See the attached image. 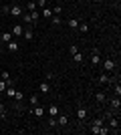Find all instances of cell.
<instances>
[{
    "mask_svg": "<svg viewBox=\"0 0 121 135\" xmlns=\"http://www.w3.org/2000/svg\"><path fill=\"white\" fill-rule=\"evenodd\" d=\"M101 65H103V71H105V73H113V71H117V65H115L113 59H105Z\"/></svg>",
    "mask_w": 121,
    "mask_h": 135,
    "instance_id": "cell-1",
    "label": "cell"
},
{
    "mask_svg": "<svg viewBox=\"0 0 121 135\" xmlns=\"http://www.w3.org/2000/svg\"><path fill=\"white\" fill-rule=\"evenodd\" d=\"M109 107H111V111L115 113V115H119V109H121V101H119V97H113L109 101Z\"/></svg>",
    "mask_w": 121,
    "mask_h": 135,
    "instance_id": "cell-2",
    "label": "cell"
},
{
    "mask_svg": "<svg viewBox=\"0 0 121 135\" xmlns=\"http://www.w3.org/2000/svg\"><path fill=\"white\" fill-rule=\"evenodd\" d=\"M91 65H93V67H99V65H101V55H99V49H93V52H91Z\"/></svg>",
    "mask_w": 121,
    "mask_h": 135,
    "instance_id": "cell-3",
    "label": "cell"
},
{
    "mask_svg": "<svg viewBox=\"0 0 121 135\" xmlns=\"http://www.w3.org/2000/svg\"><path fill=\"white\" fill-rule=\"evenodd\" d=\"M10 16H14V18L22 16V6L20 4H10Z\"/></svg>",
    "mask_w": 121,
    "mask_h": 135,
    "instance_id": "cell-4",
    "label": "cell"
},
{
    "mask_svg": "<svg viewBox=\"0 0 121 135\" xmlns=\"http://www.w3.org/2000/svg\"><path fill=\"white\" fill-rule=\"evenodd\" d=\"M77 119H79L81 125L87 121V109H85V107H79V109H77Z\"/></svg>",
    "mask_w": 121,
    "mask_h": 135,
    "instance_id": "cell-5",
    "label": "cell"
},
{
    "mask_svg": "<svg viewBox=\"0 0 121 135\" xmlns=\"http://www.w3.org/2000/svg\"><path fill=\"white\" fill-rule=\"evenodd\" d=\"M111 81H113V79L109 77V73H101V75L97 77V83H99V85H109Z\"/></svg>",
    "mask_w": 121,
    "mask_h": 135,
    "instance_id": "cell-6",
    "label": "cell"
},
{
    "mask_svg": "<svg viewBox=\"0 0 121 135\" xmlns=\"http://www.w3.org/2000/svg\"><path fill=\"white\" fill-rule=\"evenodd\" d=\"M22 32H24V26H22V24H14V26H12V36H14V38H20Z\"/></svg>",
    "mask_w": 121,
    "mask_h": 135,
    "instance_id": "cell-7",
    "label": "cell"
},
{
    "mask_svg": "<svg viewBox=\"0 0 121 135\" xmlns=\"http://www.w3.org/2000/svg\"><path fill=\"white\" fill-rule=\"evenodd\" d=\"M38 91L42 93V95H49V93H51V83H49V81H40Z\"/></svg>",
    "mask_w": 121,
    "mask_h": 135,
    "instance_id": "cell-8",
    "label": "cell"
},
{
    "mask_svg": "<svg viewBox=\"0 0 121 135\" xmlns=\"http://www.w3.org/2000/svg\"><path fill=\"white\" fill-rule=\"evenodd\" d=\"M22 36H24V40H32L35 38V30H32V26H24V32H22Z\"/></svg>",
    "mask_w": 121,
    "mask_h": 135,
    "instance_id": "cell-9",
    "label": "cell"
},
{
    "mask_svg": "<svg viewBox=\"0 0 121 135\" xmlns=\"http://www.w3.org/2000/svg\"><path fill=\"white\" fill-rule=\"evenodd\" d=\"M6 51H8V52H16L18 51V40L12 38L10 42H6Z\"/></svg>",
    "mask_w": 121,
    "mask_h": 135,
    "instance_id": "cell-10",
    "label": "cell"
},
{
    "mask_svg": "<svg viewBox=\"0 0 121 135\" xmlns=\"http://www.w3.org/2000/svg\"><path fill=\"white\" fill-rule=\"evenodd\" d=\"M12 38H14V36H12V32H0V42H2V45L10 42Z\"/></svg>",
    "mask_w": 121,
    "mask_h": 135,
    "instance_id": "cell-11",
    "label": "cell"
},
{
    "mask_svg": "<svg viewBox=\"0 0 121 135\" xmlns=\"http://www.w3.org/2000/svg\"><path fill=\"white\" fill-rule=\"evenodd\" d=\"M95 101H97L99 105H105V103H107V95H105L103 91H99L97 95H95Z\"/></svg>",
    "mask_w": 121,
    "mask_h": 135,
    "instance_id": "cell-12",
    "label": "cell"
},
{
    "mask_svg": "<svg viewBox=\"0 0 121 135\" xmlns=\"http://www.w3.org/2000/svg\"><path fill=\"white\" fill-rule=\"evenodd\" d=\"M67 123H69V117H67V115H61V113H59V115H57V125H59V127H65Z\"/></svg>",
    "mask_w": 121,
    "mask_h": 135,
    "instance_id": "cell-13",
    "label": "cell"
},
{
    "mask_svg": "<svg viewBox=\"0 0 121 135\" xmlns=\"http://www.w3.org/2000/svg\"><path fill=\"white\" fill-rule=\"evenodd\" d=\"M32 115H35V117H42V115H45V109L40 107V105H35V109H32Z\"/></svg>",
    "mask_w": 121,
    "mask_h": 135,
    "instance_id": "cell-14",
    "label": "cell"
},
{
    "mask_svg": "<svg viewBox=\"0 0 121 135\" xmlns=\"http://www.w3.org/2000/svg\"><path fill=\"white\" fill-rule=\"evenodd\" d=\"M51 22L55 24V26H61V24H63V18L59 16V14H52V16H51Z\"/></svg>",
    "mask_w": 121,
    "mask_h": 135,
    "instance_id": "cell-15",
    "label": "cell"
},
{
    "mask_svg": "<svg viewBox=\"0 0 121 135\" xmlns=\"http://www.w3.org/2000/svg\"><path fill=\"white\" fill-rule=\"evenodd\" d=\"M40 16H45V18H51V16H52V10L49 8V6H45V8L40 10Z\"/></svg>",
    "mask_w": 121,
    "mask_h": 135,
    "instance_id": "cell-16",
    "label": "cell"
},
{
    "mask_svg": "<svg viewBox=\"0 0 121 135\" xmlns=\"http://www.w3.org/2000/svg\"><path fill=\"white\" fill-rule=\"evenodd\" d=\"M30 18H32V24H36L40 20V12L38 10H32V12H30Z\"/></svg>",
    "mask_w": 121,
    "mask_h": 135,
    "instance_id": "cell-17",
    "label": "cell"
},
{
    "mask_svg": "<svg viewBox=\"0 0 121 135\" xmlns=\"http://www.w3.org/2000/svg\"><path fill=\"white\" fill-rule=\"evenodd\" d=\"M59 113H61V111H59L57 105H51V107H49V115H51V117H57Z\"/></svg>",
    "mask_w": 121,
    "mask_h": 135,
    "instance_id": "cell-18",
    "label": "cell"
},
{
    "mask_svg": "<svg viewBox=\"0 0 121 135\" xmlns=\"http://www.w3.org/2000/svg\"><path fill=\"white\" fill-rule=\"evenodd\" d=\"M20 18H22V22L26 24V26H30V24H32V18H30V12H28V14H24V12H22V16H20Z\"/></svg>",
    "mask_w": 121,
    "mask_h": 135,
    "instance_id": "cell-19",
    "label": "cell"
},
{
    "mask_svg": "<svg viewBox=\"0 0 121 135\" xmlns=\"http://www.w3.org/2000/svg\"><path fill=\"white\" fill-rule=\"evenodd\" d=\"M12 99H14V101H16V103H22V99H24V93H22V91H16Z\"/></svg>",
    "mask_w": 121,
    "mask_h": 135,
    "instance_id": "cell-20",
    "label": "cell"
},
{
    "mask_svg": "<svg viewBox=\"0 0 121 135\" xmlns=\"http://www.w3.org/2000/svg\"><path fill=\"white\" fill-rule=\"evenodd\" d=\"M77 30H79V32H89V24H87V22H79Z\"/></svg>",
    "mask_w": 121,
    "mask_h": 135,
    "instance_id": "cell-21",
    "label": "cell"
},
{
    "mask_svg": "<svg viewBox=\"0 0 121 135\" xmlns=\"http://www.w3.org/2000/svg\"><path fill=\"white\" fill-rule=\"evenodd\" d=\"M6 97H14V93H16V89H14V87H12V85H8V87H6Z\"/></svg>",
    "mask_w": 121,
    "mask_h": 135,
    "instance_id": "cell-22",
    "label": "cell"
},
{
    "mask_svg": "<svg viewBox=\"0 0 121 135\" xmlns=\"http://www.w3.org/2000/svg\"><path fill=\"white\" fill-rule=\"evenodd\" d=\"M26 8H28V12L38 10V8H36V2H35V0H28V2H26Z\"/></svg>",
    "mask_w": 121,
    "mask_h": 135,
    "instance_id": "cell-23",
    "label": "cell"
},
{
    "mask_svg": "<svg viewBox=\"0 0 121 135\" xmlns=\"http://www.w3.org/2000/svg\"><path fill=\"white\" fill-rule=\"evenodd\" d=\"M91 123H95V125H105V117H103V115H99V117L93 119Z\"/></svg>",
    "mask_w": 121,
    "mask_h": 135,
    "instance_id": "cell-24",
    "label": "cell"
},
{
    "mask_svg": "<svg viewBox=\"0 0 121 135\" xmlns=\"http://www.w3.org/2000/svg\"><path fill=\"white\" fill-rule=\"evenodd\" d=\"M28 103L32 105V107H35V105H38V97H36V93H35V95H32V97L28 99Z\"/></svg>",
    "mask_w": 121,
    "mask_h": 135,
    "instance_id": "cell-25",
    "label": "cell"
},
{
    "mask_svg": "<svg viewBox=\"0 0 121 135\" xmlns=\"http://www.w3.org/2000/svg\"><path fill=\"white\" fill-rule=\"evenodd\" d=\"M73 61L75 62H83V55H81V52H75V55H73Z\"/></svg>",
    "mask_w": 121,
    "mask_h": 135,
    "instance_id": "cell-26",
    "label": "cell"
},
{
    "mask_svg": "<svg viewBox=\"0 0 121 135\" xmlns=\"http://www.w3.org/2000/svg\"><path fill=\"white\" fill-rule=\"evenodd\" d=\"M6 87H8V83H6L4 79H0V93H4V91H6Z\"/></svg>",
    "mask_w": 121,
    "mask_h": 135,
    "instance_id": "cell-27",
    "label": "cell"
},
{
    "mask_svg": "<svg viewBox=\"0 0 121 135\" xmlns=\"http://www.w3.org/2000/svg\"><path fill=\"white\" fill-rule=\"evenodd\" d=\"M0 119H6V107L0 103Z\"/></svg>",
    "mask_w": 121,
    "mask_h": 135,
    "instance_id": "cell-28",
    "label": "cell"
},
{
    "mask_svg": "<svg viewBox=\"0 0 121 135\" xmlns=\"http://www.w3.org/2000/svg\"><path fill=\"white\" fill-rule=\"evenodd\" d=\"M69 26L71 28H77V26H79V20H77V18H71V20H69Z\"/></svg>",
    "mask_w": 121,
    "mask_h": 135,
    "instance_id": "cell-29",
    "label": "cell"
},
{
    "mask_svg": "<svg viewBox=\"0 0 121 135\" xmlns=\"http://www.w3.org/2000/svg\"><path fill=\"white\" fill-rule=\"evenodd\" d=\"M113 91H115V97H119V95H121V85H119V81H117V85L113 87Z\"/></svg>",
    "mask_w": 121,
    "mask_h": 135,
    "instance_id": "cell-30",
    "label": "cell"
},
{
    "mask_svg": "<svg viewBox=\"0 0 121 135\" xmlns=\"http://www.w3.org/2000/svg\"><path fill=\"white\" fill-rule=\"evenodd\" d=\"M61 12H63V6L61 4H57L55 8H52V14H61Z\"/></svg>",
    "mask_w": 121,
    "mask_h": 135,
    "instance_id": "cell-31",
    "label": "cell"
},
{
    "mask_svg": "<svg viewBox=\"0 0 121 135\" xmlns=\"http://www.w3.org/2000/svg\"><path fill=\"white\" fill-rule=\"evenodd\" d=\"M2 14H10V4H2Z\"/></svg>",
    "mask_w": 121,
    "mask_h": 135,
    "instance_id": "cell-32",
    "label": "cell"
},
{
    "mask_svg": "<svg viewBox=\"0 0 121 135\" xmlns=\"http://www.w3.org/2000/svg\"><path fill=\"white\" fill-rule=\"evenodd\" d=\"M49 125H51L52 129H55V127H59V125H57V117H51V119H49Z\"/></svg>",
    "mask_w": 121,
    "mask_h": 135,
    "instance_id": "cell-33",
    "label": "cell"
},
{
    "mask_svg": "<svg viewBox=\"0 0 121 135\" xmlns=\"http://www.w3.org/2000/svg\"><path fill=\"white\" fill-rule=\"evenodd\" d=\"M69 52H71V56H73L75 52H79V46H77V45H73V46L69 49Z\"/></svg>",
    "mask_w": 121,
    "mask_h": 135,
    "instance_id": "cell-34",
    "label": "cell"
},
{
    "mask_svg": "<svg viewBox=\"0 0 121 135\" xmlns=\"http://www.w3.org/2000/svg\"><path fill=\"white\" fill-rule=\"evenodd\" d=\"M2 79H4V81H10V73H8V71H2Z\"/></svg>",
    "mask_w": 121,
    "mask_h": 135,
    "instance_id": "cell-35",
    "label": "cell"
},
{
    "mask_svg": "<svg viewBox=\"0 0 121 135\" xmlns=\"http://www.w3.org/2000/svg\"><path fill=\"white\" fill-rule=\"evenodd\" d=\"M36 4H38V8H45V6H46V0H38Z\"/></svg>",
    "mask_w": 121,
    "mask_h": 135,
    "instance_id": "cell-36",
    "label": "cell"
},
{
    "mask_svg": "<svg viewBox=\"0 0 121 135\" xmlns=\"http://www.w3.org/2000/svg\"><path fill=\"white\" fill-rule=\"evenodd\" d=\"M36 2H38V0H36Z\"/></svg>",
    "mask_w": 121,
    "mask_h": 135,
    "instance_id": "cell-37",
    "label": "cell"
}]
</instances>
